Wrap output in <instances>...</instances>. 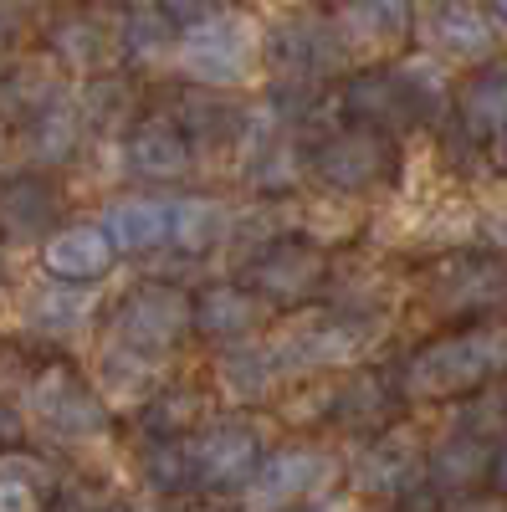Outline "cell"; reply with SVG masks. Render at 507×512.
I'll list each match as a JSON object with an SVG mask.
<instances>
[{
    "label": "cell",
    "mask_w": 507,
    "mask_h": 512,
    "mask_svg": "<svg viewBox=\"0 0 507 512\" xmlns=\"http://www.w3.org/2000/svg\"><path fill=\"white\" fill-rule=\"evenodd\" d=\"M497 374H507V323L461 328L426 349H415L405 359L400 384L410 400L431 405V400H451V395H472Z\"/></svg>",
    "instance_id": "obj_1"
},
{
    "label": "cell",
    "mask_w": 507,
    "mask_h": 512,
    "mask_svg": "<svg viewBox=\"0 0 507 512\" xmlns=\"http://www.w3.org/2000/svg\"><path fill=\"white\" fill-rule=\"evenodd\" d=\"M257 62H262V31L246 16L221 11V6L205 21H195L190 31H180V47H175V67L200 93L241 88V82H251Z\"/></svg>",
    "instance_id": "obj_2"
},
{
    "label": "cell",
    "mask_w": 507,
    "mask_h": 512,
    "mask_svg": "<svg viewBox=\"0 0 507 512\" xmlns=\"http://www.w3.org/2000/svg\"><path fill=\"white\" fill-rule=\"evenodd\" d=\"M21 410H26V425H36L41 436L67 441V446L103 441L113 431V410L103 405V395L82 374H72L62 364H47L41 374H31L26 395H21Z\"/></svg>",
    "instance_id": "obj_3"
},
{
    "label": "cell",
    "mask_w": 507,
    "mask_h": 512,
    "mask_svg": "<svg viewBox=\"0 0 507 512\" xmlns=\"http://www.w3.org/2000/svg\"><path fill=\"white\" fill-rule=\"evenodd\" d=\"M195 328V303L169 287V282H144V287H129L118 297V308L108 318V344H123L134 354H169L180 338Z\"/></svg>",
    "instance_id": "obj_4"
},
{
    "label": "cell",
    "mask_w": 507,
    "mask_h": 512,
    "mask_svg": "<svg viewBox=\"0 0 507 512\" xmlns=\"http://www.w3.org/2000/svg\"><path fill=\"white\" fill-rule=\"evenodd\" d=\"M338 482V456L323 446H282L262 461V472L246 487V512H292L303 502L328 497Z\"/></svg>",
    "instance_id": "obj_5"
},
{
    "label": "cell",
    "mask_w": 507,
    "mask_h": 512,
    "mask_svg": "<svg viewBox=\"0 0 507 512\" xmlns=\"http://www.w3.org/2000/svg\"><path fill=\"white\" fill-rule=\"evenodd\" d=\"M262 461V431L246 420H216L190 436V466L200 492H246L251 477L262 472Z\"/></svg>",
    "instance_id": "obj_6"
},
{
    "label": "cell",
    "mask_w": 507,
    "mask_h": 512,
    "mask_svg": "<svg viewBox=\"0 0 507 512\" xmlns=\"http://www.w3.org/2000/svg\"><path fill=\"white\" fill-rule=\"evenodd\" d=\"M374 338H379L374 318H313L272 338V359H277V374L338 369V364H354Z\"/></svg>",
    "instance_id": "obj_7"
},
{
    "label": "cell",
    "mask_w": 507,
    "mask_h": 512,
    "mask_svg": "<svg viewBox=\"0 0 507 512\" xmlns=\"http://www.w3.org/2000/svg\"><path fill=\"white\" fill-rule=\"evenodd\" d=\"M241 282L246 292L272 297V303H308L328 282V251L303 236H277L246 262Z\"/></svg>",
    "instance_id": "obj_8"
},
{
    "label": "cell",
    "mask_w": 507,
    "mask_h": 512,
    "mask_svg": "<svg viewBox=\"0 0 507 512\" xmlns=\"http://www.w3.org/2000/svg\"><path fill=\"white\" fill-rule=\"evenodd\" d=\"M262 57L267 67L277 72V82H287V88H313L318 77H328L338 62H344V36H338V26L328 21H282L272 36H262Z\"/></svg>",
    "instance_id": "obj_9"
},
{
    "label": "cell",
    "mask_w": 507,
    "mask_h": 512,
    "mask_svg": "<svg viewBox=\"0 0 507 512\" xmlns=\"http://www.w3.org/2000/svg\"><path fill=\"white\" fill-rule=\"evenodd\" d=\"M313 169H318V180L328 190L364 195L395 169V149H390L385 134H374V128H344V134H333V139L318 144Z\"/></svg>",
    "instance_id": "obj_10"
},
{
    "label": "cell",
    "mask_w": 507,
    "mask_h": 512,
    "mask_svg": "<svg viewBox=\"0 0 507 512\" xmlns=\"http://www.w3.org/2000/svg\"><path fill=\"white\" fill-rule=\"evenodd\" d=\"M62 190L36 175V169H21V175L0 180V246H47L62 226Z\"/></svg>",
    "instance_id": "obj_11"
},
{
    "label": "cell",
    "mask_w": 507,
    "mask_h": 512,
    "mask_svg": "<svg viewBox=\"0 0 507 512\" xmlns=\"http://www.w3.org/2000/svg\"><path fill=\"white\" fill-rule=\"evenodd\" d=\"M82 139H88V118L77 108V93L62 88L52 103H41L26 123H16V154L36 169H57V164H72Z\"/></svg>",
    "instance_id": "obj_12"
},
{
    "label": "cell",
    "mask_w": 507,
    "mask_h": 512,
    "mask_svg": "<svg viewBox=\"0 0 507 512\" xmlns=\"http://www.w3.org/2000/svg\"><path fill=\"white\" fill-rule=\"evenodd\" d=\"M420 477H426V451H420V436L410 425H395V431L374 436L354 461V482L369 497H405Z\"/></svg>",
    "instance_id": "obj_13"
},
{
    "label": "cell",
    "mask_w": 507,
    "mask_h": 512,
    "mask_svg": "<svg viewBox=\"0 0 507 512\" xmlns=\"http://www.w3.org/2000/svg\"><path fill=\"white\" fill-rule=\"evenodd\" d=\"M420 36L436 62H487L497 52V16L482 6H431L420 11Z\"/></svg>",
    "instance_id": "obj_14"
},
{
    "label": "cell",
    "mask_w": 507,
    "mask_h": 512,
    "mask_svg": "<svg viewBox=\"0 0 507 512\" xmlns=\"http://www.w3.org/2000/svg\"><path fill=\"white\" fill-rule=\"evenodd\" d=\"M123 164L139 180H185L195 164V144L180 134L175 118H139L123 134Z\"/></svg>",
    "instance_id": "obj_15"
},
{
    "label": "cell",
    "mask_w": 507,
    "mask_h": 512,
    "mask_svg": "<svg viewBox=\"0 0 507 512\" xmlns=\"http://www.w3.org/2000/svg\"><path fill=\"white\" fill-rule=\"evenodd\" d=\"M113 241L103 236L98 221H77L62 226L47 246H41V272L52 282H72V287H93L108 267H113Z\"/></svg>",
    "instance_id": "obj_16"
},
{
    "label": "cell",
    "mask_w": 507,
    "mask_h": 512,
    "mask_svg": "<svg viewBox=\"0 0 507 512\" xmlns=\"http://www.w3.org/2000/svg\"><path fill=\"white\" fill-rule=\"evenodd\" d=\"M93 318H98V287L36 282L21 303V328L41 338H77Z\"/></svg>",
    "instance_id": "obj_17"
},
{
    "label": "cell",
    "mask_w": 507,
    "mask_h": 512,
    "mask_svg": "<svg viewBox=\"0 0 507 512\" xmlns=\"http://www.w3.org/2000/svg\"><path fill=\"white\" fill-rule=\"evenodd\" d=\"M492 456H497V446H487L477 431H451V436L436 441L431 456H426V482H431L441 497H456V502H461L477 482L492 477Z\"/></svg>",
    "instance_id": "obj_18"
},
{
    "label": "cell",
    "mask_w": 507,
    "mask_h": 512,
    "mask_svg": "<svg viewBox=\"0 0 507 512\" xmlns=\"http://www.w3.org/2000/svg\"><path fill=\"white\" fill-rule=\"evenodd\" d=\"M93 390L103 395V405H149L159 395V359L134 354L123 344H103L93 359Z\"/></svg>",
    "instance_id": "obj_19"
},
{
    "label": "cell",
    "mask_w": 507,
    "mask_h": 512,
    "mask_svg": "<svg viewBox=\"0 0 507 512\" xmlns=\"http://www.w3.org/2000/svg\"><path fill=\"white\" fill-rule=\"evenodd\" d=\"M431 292H436L441 313H477V308L497 303V297L507 292V277H502L497 262L467 251V256H451V262L436 272Z\"/></svg>",
    "instance_id": "obj_20"
},
{
    "label": "cell",
    "mask_w": 507,
    "mask_h": 512,
    "mask_svg": "<svg viewBox=\"0 0 507 512\" xmlns=\"http://www.w3.org/2000/svg\"><path fill=\"white\" fill-rule=\"evenodd\" d=\"M103 236L113 241V251H154L169 246V200L154 195H118L103 210Z\"/></svg>",
    "instance_id": "obj_21"
},
{
    "label": "cell",
    "mask_w": 507,
    "mask_h": 512,
    "mask_svg": "<svg viewBox=\"0 0 507 512\" xmlns=\"http://www.w3.org/2000/svg\"><path fill=\"white\" fill-rule=\"evenodd\" d=\"M190 303H195V333L221 338V344H231V338H246L251 328L262 323L257 292H246L241 282H210L205 292L190 297Z\"/></svg>",
    "instance_id": "obj_22"
},
{
    "label": "cell",
    "mask_w": 507,
    "mask_h": 512,
    "mask_svg": "<svg viewBox=\"0 0 507 512\" xmlns=\"http://www.w3.org/2000/svg\"><path fill=\"white\" fill-rule=\"evenodd\" d=\"M456 123H461V134H472V139H497L502 128H507V62L497 67H482L477 77H467L456 88Z\"/></svg>",
    "instance_id": "obj_23"
},
{
    "label": "cell",
    "mask_w": 507,
    "mask_h": 512,
    "mask_svg": "<svg viewBox=\"0 0 507 512\" xmlns=\"http://www.w3.org/2000/svg\"><path fill=\"white\" fill-rule=\"evenodd\" d=\"M113 41H118V57L129 67H159V62L175 57L180 31H175L164 6H129L118 31H113Z\"/></svg>",
    "instance_id": "obj_24"
},
{
    "label": "cell",
    "mask_w": 507,
    "mask_h": 512,
    "mask_svg": "<svg viewBox=\"0 0 507 512\" xmlns=\"http://www.w3.org/2000/svg\"><path fill=\"white\" fill-rule=\"evenodd\" d=\"M231 236V210L216 195H180L169 200V246L200 256V251H216Z\"/></svg>",
    "instance_id": "obj_25"
},
{
    "label": "cell",
    "mask_w": 507,
    "mask_h": 512,
    "mask_svg": "<svg viewBox=\"0 0 507 512\" xmlns=\"http://www.w3.org/2000/svg\"><path fill=\"white\" fill-rule=\"evenodd\" d=\"M47 47L57 57L62 72H77V77H103V67L118 57V41L93 21V16H67L52 26Z\"/></svg>",
    "instance_id": "obj_26"
},
{
    "label": "cell",
    "mask_w": 507,
    "mask_h": 512,
    "mask_svg": "<svg viewBox=\"0 0 507 512\" xmlns=\"http://www.w3.org/2000/svg\"><path fill=\"white\" fill-rule=\"evenodd\" d=\"M390 77L405 98V113L420 118V123H436L456 108V88L446 77V62H436V57H410V62L390 67Z\"/></svg>",
    "instance_id": "obj_27"
},
{
    "label": "cell",
    "mask_w": 507,
    "mask_h": 512,
    "mask_svg": "<svg viewBox=\"0 0 507 512\" xmlns=\"http://www.w3.org/2000/svg\"><path fill=\"white\" fill-rule=\"evenodd\" d=\"M57 487H52V466L36 461L26 451L0 456V512H52Z\"/></svg>",
    "instance_id": "obj_28"
},
{
    "label": "cell",
    "mask_w": 507,
    "mask_h": 512,
    "mask_svg": "<svg viewBox=\"0 0 507 512\" xmlns=\"http://www.w3.org/2000/svg\"><path fill=\"white\" fill-rule=\"evenodd\" d=\"M216 379L231 400H262L282 374H277L272 344H231L216 364Z\"/></svg>",
    "instance_id": "obj_29"
},
{
    "label": "cell",
    "mask_w": 507,
    "mask_h": 512,
    "mask_svg": "<svg viewBox=\"0 0 507 512\" xmlns=\"http://www.w3.org/2000/svg\"><path fill=\"white\" fill-rule=\"evenodd\" d=\"M77 108L82 118H88V134H113V128H129L134 118V88H129V77H88L77 88Z\"/></svg>",
    "instance_id": "obj_30"
},
{
    "label": "cell",
    "mask_w": 507,
    "mask_h": 512,
    "mask_svg": "<svg viewBox=\"0 0 507 512\" xmlns=\"http://www.w3.org/2000/svg\"><path fill=\"white\" fill-rule=\"evenodd\" d=\"M344 108L354 118H364L374 134H385L390 123H405V98L395 88V77L390 72H364V77H349V88H344Z\"/></svg>",
    "instance_id": "obj_31"
},
{
    "label": "cell",
    "mask_w": 507,
    "mask_h": 512,
    "mask_svg": "<svg viewBox=\"0 0 507 512\" xmlns=\"http://www.w3.org/2000/svg\"><path fill=\"white\" fill-rule=\"evenodd\" d=\"M139 477L154 497H169L175 502L180 492L195 487V466H190V441H154L144 446L139 456Z\"/></svg>",
    "instance_id": "obj_32"
},
{
    "label": "cell",
    "mask_w": 507,
    "mask_h": 512,
    "mask_svg": "<svg viewBox=\"0 0 507 512\" xmlns=\"http://www.w3.org/2000/svg\"><path fill=\"white\" fill-rule=\"evenodd\" d=\"M205 420V405L195 390H159L144 410H139V425L154 436V441H190V431Z\"/></svg>",
    "instance_id": "obj_33"
},
{
    "label": "cell",
    "mask_w": 507,
    "mask_h": 512,
    "mask_svg": "<svg viewBox=\"0 0 507 512\" xmlns=\"http://www.w3.org/2000/svg\"><path fill=\"white\" fill-rule=\"evenodd\" d=\"M410 21V6H344L333 11V26L338 36L349 41V47H385V41H395Z\"/></svg>",
    "instance_id": "obj_34"
},
{
    "label": "cell",
    "mask_w": 507,
    "mask_h": 512,
    "mask_svg": "<svg viewBox=\"0 0 507 512\" xmlns=\"http://www.w3.org/2000/svg\"><path fill=\"white\" fill-rule=\"evenodd\" d=\"M180 113L185 118H175V123L185 139H231L246 128V113H236L226 98H210V93H190L180 103Z\"/></svg>",
    "instance_id": "obj_35"
},
{
    "label": "cell",
    "mask_w": 507,
    "mask_h": 512,
    "mask_svg": "<svg viewBox=\"0 0 507 512\" xmlns=\"http://www.w3.org/2000/svg\"><path fill=\"white\" fill-rule=\"evenodd\" d=\"M292 180H298V154H292L287 139H277L267 149H251V159H246V185L251 190H287Z\"/></svg>",
    "instance_id": "obj_36"
},
{
    "label": "cell",
    "mask_w": 507,
    "mask_h": 512,
    "mask_svg": "<svg viewBox=\"0 0 507 512\" xmlns=\"http://www.w3.org/2000/svg\"><path fill=\"white\" fill-rule=\"evenodd\" d=\"M26 436H31L26 410H21V405H11V400H0V456H6V451H16Z\"/></svg>",
    "instance_id": "obj_37"
},
{
    "label": "cell",
    "mask_w": 507,
    "mask_h": 512,
    "mask_svg": "<svg viewBox=\"0 0 507 512\" xmlns=\"http://www.w3.org/2000/svg\"><path fill=\"white\" fill-rule=\"evenodd\" d=\"M451 512H507V497H497V492H487V497H461Z\"/></svg>",
    "instance_id": "obj_38"
},
{
    "label": "cell",
    "mask_w": 507,
    "mask_h": 512,
    "mask_svg": "<svg viewBox=\"0 0 507 512\" xmlns=\"http://www.w3.org/2000/svg\"><path fill=\"white\" fill-rule=\"evenodd\" d=\"M487 487H492L497 497H507V441H502L497 456H492V477H487Z\"/></svg>",
    "instance_id": "obj_39"
},
{
    "label": "cell",
    "mask_w": 507,
    "mask_h": 512,
    "mask_svg": "<svg viewBox=\"0 0 507 512\" xmlns=\"http://www.w3.org/2000/svg\"><path fill=\"white\" fill-rule=\"evenodd\" d=\"M118 512H185L180 502H169V497H149V502H134V507H118Z\"/></svg>",
    "instance_id": "obj_40"
},
{
    "label": "cell",
    "mask_w": 507,
    "mask_h": 512,
    "mask_svg": "<svg viewBox=\"0 0 507 512\" xmlns=\"http://www.w3.org/2000/svg\"><path fill=\"white\" fill-rule=\"evenodd\" d=\"M292 512H349L344 497H318V502H303V507H292Z\"/></svg>",
    "instance_id": "obj_41"
},
{
    "label": "cell",
    "mask_w": 507,
    "mask_h": 512,
    "mask_svg": "<svg viewBox=\"0 0 507 512\" xmlns=\"http://www.w3.org/2000/svg\"><path fill=\"white\" fill-rule=\"evenodd\" d=\"M52 512H103V507L82 502V497H57V502H52Z\"/></svg>",
    "instance_id": "obj_42"
},
{
    "label": "cell",
    "mask_w": 507,
    "mask_h": 512,
    "mask_svg": "<svg viewBox=\"0 0 507 512\" xmlns=\"http://www.w3.org/2000/svg\"><path fill=\"white\" fill-rule=\"evenodd\" d=\"M11 36H16V11H6V6H0V52L11 47Z\"/></svg>",
    "instance_id": "obj_43"
},
{
    "label": "cell",
    "mask_w": 507,
    "mask_h": 512,
    "mask_svg": "<svg viewBox=\"0 0 507 512\" xmlns=\"http://www.w3.org/2000/svg\"><path fill=\"white\" fill-rule=\"evenodd\" d=\"M487 149H492V164H497V169H507V128H502V134H497Z\"/></svg>",
    "instance_id": "obj_44"
},
{
    "label": "cell",
    "mask_w": 507,
    "mask_h": 512,
    "mask_svg": "<svg viewBox=\"0 0 507 512\" xmlns=\"http://www.w3.org/2000/svg\"><path fill=\"white\" fill-rule=\"evenodd\" d=\"M6 282H11V246H0V292H6Z\"/></svg>",
    "instance_id": "obj_45"
},
{
    "label": "cell",
    "mask_w": 507,
    "mask_h": 512,
    "mask_svg": "<svg viewBox=\"0 0 507 512\" xmlns=\"http://www.w3.org/2000/svg\"><path fill=\"white\" fill-rule=\"evenodd\" d=\"M0 164H6V123H0ZM0 180H6V175H0Z\"/></svg>",
    "instance_id": "obj_46"
},
{
    "label": "cell",
    "mask_w": 507,
    "mask_h": 512,
    "mask_svg": "<svg viewBox=\"0 0 507 512\" xmlns=\"http://www.w3.org/2000/svg\"><path fill=\"white\" fill-rule=\"evenodd\" d=\"M502 297H507V292H502Z\"/></svg>",
    "instance_id": "obj_47"
}]
</instances>
